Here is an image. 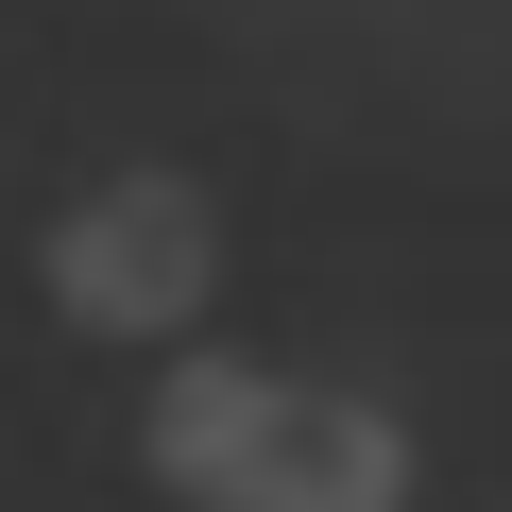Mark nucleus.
<instances>
[{"instance_id": "1", "label": "nucleus", "mask_w": 512, "mask_h": 512, "mask_svg": "<svg viewBox=\"0 0 512 512\" xmlns=\"http://www.w3.org/2000/svg\"><path fill=\"white\" fill-rule=\"evenodd\" d=\"M137 461L188 512H393L410 495L393 410H359L325 376H274V359H171L154 410H137Z\"/></svg>"}, {"instance_id": "2", "label": "nucleus", "mask_w": 512, "mask_h": 512, "mask_svg": "<svg viewBox=\"0 0 512 512\" xmlns=\"http://www.w3.org/2000/svg\"><path fill=\"white\" fill-rule=\"evenodd\" d=\"M222 291V222L188 171H103L52 222V308L86 342H188V308Z\"/></svg>"}]
</instances>
